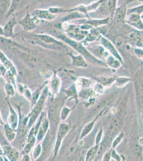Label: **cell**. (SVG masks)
<instances>
[{
  "label": "cell",
  "instance_id": "6da1fadb",
  "mask_svg": "<svg viewBox=\"0 0 143 161\" xmlns=\"http://www.w3.org/2000/svg\"><path fill=\"white\" fill-rule=\"evenodd\" d=\"M4 156L9 161H17L19 158V153L16 149L8 144H5L2 147Z\"/></svg>",
  "mask_w": 143,
  "mask_h": 161
},
{
  "label": "cell",
  "instance_id": "7a4b0ae2",
  "mask_svg": "<svg viewBox=\"0 0 143 161\" xmlns=\"http://www.w3.org/2000/svg\"><path fill=\"white\" fill-rule=\"evenodd\" d=\"M10 114L8 118V124L13 130H16L18 127V117L16 112L13 108V107L9 105Z\"/></svg>",
  "mask_w": 143,
  "mask_h": 161
},
{
  "label": "cell",
  "instance_id": "3957f363",
  "mask_svg": "<svg viewBox=\"0 0 143 161\" xmlns=\"http://www.w3.org/2000/svg\"><path fill=\"white\" fill-rule=\"evenodd\" d=\"M0 60L2 61V64L6 69L8 70V71L12 74L13 75H16V69L15 68V66H13V63L4 55L3 53L1 51H0Z\"/></svg>",
  "mask_w": 143,
  "mask_h": 161
},
{
  "label": "cell",
  "instance_id": "277c9868",
  "mask_svg": "<svg viewBox=\"0 0 143 161\" xmlns=\"http://www.w3.org/2000/svg\"><path fill=\"white\" fill-rule=\"evenodd\" d=\"M20 25H22L24 29L26 30H31L34 29V22L31 18L29 13H27L25 17L22 21L19 22Z\"/></svg>",
  "mask_w": 143,
  "mask_h": 161
},
{
  "label": "cell",
  "instance_id": "5b68a950",
  "mask_svg": "<svg viewBox=\"0 0 143 161\" xmlns=\"http://www.w3.org/2000/svg\"><path fill=\"white\" fill-rule=\"evenodd\" d=\"M3 126L4 132L6 139L9 142H13V141H14L17 136L16 130H13V128L9 126V125L8 124H5Z\"/></svg>",
  "mask_w": 143,
  "mask_h": 161
},
{
  "label": "cell",
  "instance_id": "8992f818",
  "mask_svg": "<svg viewBox=\"0 0 143 161\" xmlns=\"http://www.w3.org/2000/svg\"><path fill=\"white\" fill-rule=\"evenodd\" d=\"M16 20L15 19H12L9 20L4 27L3 30L4 36L7 37H11L13 35V29L16 25Z\"/></svg>",
  "mask_w": 143,
  "mask_h": 161
},
{
  "label": "cell",
  "instance_id": "52a82bcc",
  "mask_svg": "<svg viewBox=\"0 0 143 161\" xmlns=\"http://www.w3.org/2000/svg\"><path fill=\"white\" fill-rule=\"evenodd\" d=\"M35 16L41 19L51 20L55 17L54 15L51 14L50 12L46 10H36L34 13Z\"/></svg>",
  "mask_w": 143,
  "mask_h": 161
},
{
  "label": "cell",
  "instance_id": "ba28073f",
  "mask_svg": "<svg viewBox=\"0 0 143 161\" xmlns=\"http://www.w3.org/2000/svg\"><path fill=\"white\" fill-rule=\"evenodd\" d=\"M101 42L104 46H105V47L107 48V49H109L115 57L118 58V59L121 60L116 49L115 48L114 46H113L109 42V40H107V39L104 38H102L101 39Z\"/></svg>",
  "mask_w": 143,
  "mask_h": 161
},
{
  "label": "cell",
  "instance_id": "9c48e42d",
  "mask_svg": "<svg viewBox=\"0 0 143 161\" xmlns=\"http://www.w3.org/2000/svg\"><path fill=\"white\" fill-rule=\"evenodd\" d=\"M72 58L73 64L76 67H86L87 64L85 63V61L84 60V58L82 56H73L71 55Z\"/></svg>",
  "mask_w": 143,
  "mask_h": 161
},
{
  "label": "cell",
  "instance_id": "30bf717a",
  "mask_svg": "<svg viewBox=\"0 0 143 161\" xmlns=\"http://www.w3.org/2000/svg\"><path fill=\"white\" fill-rule=\"evenodd\" d=\"M11 3L10 1H0V11L4 13L7 10Z\"/></svg>",
  "mask_w": 143,
  "mask_h": 161
},
{
  "label": "cell",
  "instance_id": "8fae6325",
  "mask_svg": "<svg viewBox=\"0 0 143 161\" xmlns=\"http://www.w3.org/2000/svg\"><path fill=\"white\" fill-rule=\"evenodd\" d=\"M107 63L111 67H113V68H118L120 66V64L119 62L117 61L116 60H115L114 58L112 57H110L108 59Z\"/></svg>",
  "mask_w": 143,
  "mask_h": 161
},
{
  "label": "cell",
  "instance_id": "7c38bea8",
  "mask_svg": "<svg viewBox=\"0 0 143 161\" xmlns=\"http://www.w3.org/2000/svg\"><path fill=\"white\" fill-rule=\"evenodd\" d=\"M6 90L8 97H11L15 95V90L11 84L7 83L6 84Z\"/></svg>",
  "mask_w": 143,
  "mask_h": 161
},
{
  "label": "cell",
  "instance_id": "4fadbf2b",
  "mask_svg": "<svg viewBox=\"0 0 143 161\" xmlns=\"http://www.w3.org/2000/svg\"><path fill=\"white\" fill-rule=\"evenodd\" d=\"M59 86V80L57 78L54 79L51 82V88L53 89V91L57 92L58 86Z\"/></svg>",
  "mask_w": 143,
  "mask_h": 161
},
{
  "label": "cell",
  "instance_id": "5bb4252c",
  "mask_svg": "<svg viewBox=\"0 0 143 161\" xmlns=\"http://www.w3.org/2000/svg\"><path fill=\"white\" fill-rule=\"evenodd\" d=\"M130 80L129 79L126 78H122L120 77L116 80V85L119 86H121L125 84L126 83L128 82L129 80Z\"/></svg>",
  "mask_w": 143,
  "mask_h": 161
},
{
  "label": "cell",
  "instance_id": "9a60e30c",
  "mask_svg": "<svg viewBox=\"0 0 143 161\" xmlns=\"http://www.w3.org/2000/svg\"><path fill=\"white\" fill-rule=\"evenodd\" d=\"M38 38L48 42H57L56 40L52 38L51 37H49V36H44V35H40L38 36Z\"/></svg>",
  "mask_w": 143,
  "mask_h": 161
},
{
  "label": "cell",
  "instance_id": "2e32d148",
  "mask_svg": "<svg viewBox=\"0 0 143 161\" xmlns=\"http://www.w3.org/2000/svg\"><path fill=\"white\" fill-rule=\"evenodd\" d=\"M115 42V44L117 46L120 48L122 47L125 44V42H124L123 39L121 37H119L116 38Z\"/></svg>",
  "mask_w": 143,
  "mask_h": 161
},
{
  "label": "cell",
  "instance_id": "e0dca14e",
  "mask_svg": "<svg viewBox=\"0 0 143 161\" xmlns=\"http://www.w3.org/2000/svg\"><path fill=\"white\" fill-rule=\"evenodd\" d=\"M94 88L96 89V92H98L99 93H102L103 92V86H101V84H100V83H97L96 84Z\"/></svg>",
  "mask_w": 143,
  "mask_h": 161
},
{
  "label": "cell",
  "instance_id": "ac0fdd59",
  "mask_svg": "<svg viewBox=\"0 0 143 161\" xmlns=\"http://www.w3.org/2000/svg\"><path fill=\"white\" fill-rule=\"evenodd\" d=\"M30 161L29 156L27 154L24 155L23 158H22V161Z\"/></svg>",
  "mask_w": 143,
  "mask_h": 161
},
{
  "label": "cell",
  "instance_id": "d6986e66",
  "mask_svg": "<svg viewBox=\"0 0 143 161\" xmlns=\"http://www.w3.org/2000/svg\"><path fill=\"white\" fill-rule=\"evenodd\" d=\"M0 161H9L4 156L0 155Z\"/></svg>",
  "mask_w": 143,
  "mask_h": 161
},
{
  "label": "cell",
  "instance_id": "ffe728a7",
  "mask_svg": "<svg viewBox=\"0 0 143 161\" xmlns=\"http://www.w3.org/2000/svg\"><path fill=\"white\" fill-rule=\"evenodd\" d=\"M4 124H5V123H4L2 117H1V113H0V125H3L4 126Z\"/></svg>",
  "mask_w": 143,
  "mask_h": 161
},
{
  "label": "cell",
  "instance_id": "44dd1931",
  "mask_svg": "<svg viewBox=\"0 0 143 161\" xmlns=\"http://www.w3.org/2000/svg\"><path fill=\"white\" fill-rule=\"evenodd\" d=\"M0 36H4L3 29L1 26H0Z\"/></svg>",
  "mask_w": 143,
  "mask_h": 161
},
{
  "label": "cell",
  "instance_id": "7402d4cb",
  "mask_svg": "<svg viewBox=\"0 0 143 161\" xmlns=\"http://www.w3.org/2000/svg\"><path fill=\"white\" fill-rule=\"evenodd\" d=\"M0 155H3V150H2V147H1V145H0Z\"/></svg>",
  "mask_w": 143,
  "mask_h": 161
},
{
  "label": "cell",
  "instance_id": "603a6c76",
  "mask_svg": "<svg viewBox=\"0 0 143 161\" xmlns=\"http://www.w3.org/2000/svg\"><path fill=\"white\" fill-rule=\"evenodd\" d=\"M2 75V66H0V76Z\"/></svg>",
  "mask_w": 143,
  "mask_h": 161
}]
</instances>
